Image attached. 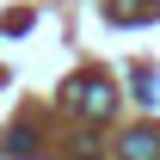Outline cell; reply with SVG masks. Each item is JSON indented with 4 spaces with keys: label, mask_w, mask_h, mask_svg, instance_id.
<instances>
[{
    "label": "cell",
    "mask_w": 160,
    "mask_h": 160,
    "mask_svg": "<svg viewBox=\"0 0 160 160\" xmlns=\"http://www.w3.org/2000/svg\"><path fill=\"white\" fill-rule=\"evenodd\" d=\"M74 99L86 105V117H111V80H74Z\"/></svg>",
    "instance_id": "1"
},
{
    "label": "cell",
    "mask_w": 160,
    "mask_h": 160,
    "mask_svg": "<svg viewBox=\"0 0 160 160\" xmlns=\"http://www.w3.org/2000/svg\"><path fill=\"white\" fill-rule=\"evenodd\" d=\"M123 160H160V129H129V136L117 142Z\"/></svg>",
    "instance_id": "2"
},
{
    "label": "cell",
    "mask_w": 160,
    "mask_h": 160,
    "mask_svg": "<svg viewBox=\"0 0 160 160\" xmlns=\"http://www.w3.org/2000/svg\"><path fill=\"white\" fill-rule=\"evenodd\" d=\"M6 154H31V129H12L6 136Z\"/></svg>",
    "instance_id": "3"
}]
</instances>
